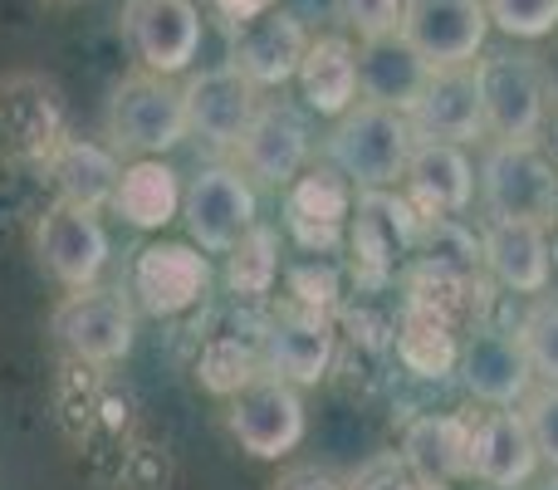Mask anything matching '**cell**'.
Wrapping results in <instances>:
<instances>
[{
  "label": "cell",
  "instance_id": "6da1fadb",
  "mask_svg": "<svg viewBox=\"0 0 558 490\" xmlns=\"http://www.w3.org/2000/svg\"><path fill=\"white\" fill-rule=\"evenodd\" d=\"M412 147H416V133L407 123V113L357 98L343 118H333L328 163L357 192H387V187H397L407 177Z\"/></svg>",
  "mask_w": 558,
  "mask_h": 490
},
{
  "label": "cell",
  "instance_id": "7a4b0ae2",
  "mask_svg": "<svg viewBox=\"0 0 558 490\" xmlns=\"http://www.w3.org/2000/svg\"><path fill=\"white\" fill-rule=\"evenodd\" d=\"M108 143L118 153H133V157H162L172 153L177 143L192 138L186 128V98L182 84L167 74H147V69H133L113 84L108 94Z\"/></svg>",
  "mask_w": 558,
  "mask_h": 490
},
{
  "label": "cell",
  "instance_id": "3957f363",
  "mask_svg": "<svg viewBox=\"0 0 558 490\" xmlns=\"http://www.w3.org/2000/svg\"><path fill=\"white\" fill-rule=\"evenodd\" d=\"M475 192H481L490 222H558V167L539 143H500L490 138L481 153V172H475Z\"/></svg>",
  "mask_w": 558,
  "mask_h": 490
},
{
  "label": "cell",
  "instance_id": "277c9868",
  "mask_svg": "<svg viewBox=\"0 0 558 490\" xmlns=\"http://www.w3.org/2000/svg\"><path fill=\"white\" fill-rule=\"evenodd\" d=\"M475 84H481L485 108V133L500 143H539L544 123H549V69L539 55H520V49H495V55L475 59Z\"/></svg>",
  "mask_w": 558,
  "mask_h": 490
},
{
  "label": "cell",
  "instance_id": "5b68a950",
  "mask_svg": "<svg viewBox=\"0 0 558 490\" xmlns=\"http://www.w3.org/2000/svg\"><path fill=\"white\" fill-rule=\"evenodd\" d=\"M226 427L255 462H284L304 442V397L294 383L275 373H255L226 397Z\"/></svg>",
  "mask_w": 558,
  "mask_h": 490
},
{
  "label": "cell",
  "instance_id": "8992f818",
  "mask_svg": "<svg viewBox=\"0 0 558 490\" xmlns=\"http://www.w3.org/2000/svg\"><path fill=\"white\" fill-rule=\"evenodd\" d=\"M182 222L192 241L211 255H231L260 226V202L241 167H206L182 196Z\"/></svg>",
  "mask_w": 558,
  "mask_h": 490
},
{
  "label": "cell",
  "instance_id": "52a82bcc",
  "mask_svg": "<svg viewBox=\"0 0 558 490\" xmlns=\"http://www.w3.org/2000/svg\"><path fill=\"white\" fill-rule=\"evenodd\" d=\"M54 338L84 363H118V358L133 354V334L137 319L133 304L123 299V289H69L64 299L54 304Z\"/></svg>",
  "mask_w": 558,
  "mask_h": 490
},
{
  "label": "cell",
  "instance_id": "ba28073f",
  "mask_svg": "<svg viewBox=\"0 0 558 490\" xmlns=\"http://www.w3.org/2000/svg\"><path fill=\"white\" fill-rule=\"evenodd\" d=\"M402 39L426 59V69L475 64L490 39V10L485 0H407Z\"/></svg>",
  "mask_w": 558,
  "mask_h": 490
},
{
  "label": "cell",
  "instance_id": "9c48e42d",
  "mask_svg": "<svg viewBox=\"0 0 558 490\" xmlns=\"http://www.w3.org/2000/svg\"><path fill=\"white\" fill-rule=\"evenodd\" d=\"M123 39L147 74H186L202 55V10L196 0H128Z\"/></svg>",
  "mask_w": 558,
  "mask_h": 490
},
{
  "label": "cell",
  "instance_id": "30bf717a",
  "mask_svg": "<svg viewBox=\"0 0 558 490\" xmlns=\"http://www.w3.org/2000/svg\"><path fill=\"white\" fill-rule=\"evenodd\" d=\"M182 98H186V128H192V138H202L206 147H221V153L241 143L255 108H260V88L231 64H211V69L186 74Z\"/></svg>",
  "mask_w": 558,
  "mask_h": 490
},
{
  "label": "cell",
  "instance_id": "8fae6325",
  "mask_svg": "<svg viewBox=\"0 0 558 490\" xmlns=\"http://www.w3.org/2000/svg\"><path fill=\"white\" fill-rule=\"evenodd\" d=\"M407 123L422 143H456L471 147L485 138V108H481V84H475V64L461 69H432L407 108Z\"/></svg>",
  "mask_w": 558,
  "mask_h": 490
},
{
  "label": "cell",
  "instance_id": "7c38bea8",
  "mask_svg": "<svg viewBox=\"0 0 558 490\" xmlns=\"http://www.w3.org/2000/svg\"><path fill=\"white\" fill-rule=\"evenodd\" d=\"M231 35V55L226 64L241 69L255 88H279L299 74L304 64V49H308V29L299 25L294 10H279L270 5L265 15L245 20V25H226Z\"/></svg>",
  "mask_w": 558,
  "mask_h": 490
},
{
  "label": "cell",
  "instance_id": "4fadbf2b",
  "mask_svg": "<svg viewBox=\"0 0 558 490\" xmlns=\"http://www.w3.org/2000/svg\"><path fill=\"white\" fill-rule=\"evenodd\" d=\"M35 250L64 289H88L98 285V275L108 265V231L98 222V212L54 202L35 226Z\"/></svg>",
  "mask_w": 558,
  "mask_h": 490
},
{
  "label": "cell",
  "instance_id": "5bb4252c",
  "mask_svg": "<svg viewBox=\"0 0 558 490\" xmlns=\"http://www.w3.org/2000/svg\"><path fill=\"white\" fill-rule=\"evenodd\" d=\"M64 138V104H59L54 84H45L39 74H15L0 84V147L10 157L45 163Z\"/></svg>",
  "mask_w": 558,
  "mask_h": 490
},
{
  "label": "cell",
  "instance_id": "9a60e30c",
  "mask_svg": "<svg viewBox=\"0 0 558 490\" xmlns=\"http://www.w3.org/2000/svg\"><path fill=\"white\" fill-rule=\"evenodd\" d=\"M235 157H241V172L255 177V182L289 187L299 172H308L314 138H308L304 118H299L289 104H265L260 98L245 138L235 143Z\"/></svg>",
  "mask_w": 558,
  "mask_h": 490
},
{
  "label": "cell",
  "instance_id": "2e32d148",
  "mask_svg": "<svg viewBox=\"0 0 558 490\" xmlns=\"http://www.w3.org/2000/svg\"><path fill=\"white\" fill-rule=\"evenodd\" d=\"M206 285H211V265L196 246L157 241L143 246L133 260V299L157 319L192 309L206 295Z\"/></svg>",
  "mask_w": 558,
  "mask_h": 490
},
{
  "label": "cell",
  "instance_id": "e0dca14e",
  "mask_svg": "<svg viewBox=\"0 0 558 490\" xmlns=\"http://www.w3.org/2000/svg\"><path fill=\"white\" fill-rule=\"evenodd\" d=\"M539 471V446L514 407H490L471 422V476L490 490H520Z\"/></svg>",
  "mask_w": 558,
  "mask_h": 490
},
{
  "label": "cell",
  "instance_id": "ac0fdd59",
  "mask_svg": "<svg viewBox=\"0 0 558 490\" xmlns=\"http://www.w3.org/2000/svg\"><path fill=\"white\" fill-rule=\"evenodd\" d=\"M461 383L485 407H520L534 393V368L520 338L505 328H481L461 348Z\"/></svg>",
  "mask_w": 558,
  "mask_h": 490
},
{
  "label": "cell",
  "instance_id": "d6986e66",
  "mask_svg": "<svg viewBox=\"0 0 558 490\" xmlns=\"http://www.w3.org/2000/svg\"><path fill=\"white\" fill-rule=\"evenodd\" d=\"M481 260L490 275L514 295H534L554 285V250H549V226L534 222H490L481 236Z\"/></svg>",
  "mask_w": 558,
  "mask_h": 490
},
{
  "label": "cell",
  "instance_id": "ffe728a7",
  "mask_svg": "<svg viewBox=\"0 0 558 490\" xmlns=\"http://www.w3.org/2000/svg\"><path fill=\"white\" fill-rule=\"evenodd\" d=\"M426 74L432 69L402 39V29L377 35V39H357V98L363 104H383V108L407 113L416 104V94H422Z\"/></svg>",
  "mask_w": 558,
  "mask_h": 490
},
{
  "label": "cell",
  "instance_id": "44dd1931",
  "mask_svg": "<svg viewBox=\"0 0 558 490\" xmlns=\"http://www.w3.org/2000/svg\"><path fill=\"white\" fill-rule=\"evenodd\" d=\"M402 187L426 216H461L475 202V163L456 143H422L416 138Z\"/></svg>",
  "mask_w": 558,
  "mask_h": 490
},
{
  "label": "cell",
  "instance_id": "7402d4cb",
  "mask_svg": "<svg viewBox=\"0 0 558 490\" xmlns=\"http://www.w3.org/2000/svg\"><path fill=\"white\" fill-rule=\"evenodd\" d=\"M45 177L54 187V196L64 206H78V212H104L113 206V192H118V157L98 143H84V138H64L54 153L45 157Z\"/></svg>",
  "mask_w": 558,
  "mask_h": 490
},
{
  "label": "cell",
  "instance_id": "603a6c76",
  "mask_svg": "<svg viewBox=\"0 0 558 490\" xmlns=\"http://www.w3.org/2000/svg\"><path fill=\"white\" fill-rule=\"evenodd\" d=\"M333 363V334L314 309H289L265 334V373L284 378L294 387H308Z\"/></svg>",
  "mask_w": 558,
  "mask_h": 490
},
{
  "label": "cell",
  "instance_id": "cb8c5ba5",
  "mask_svg": "<svg viewBox=\"0 0 558 490\" xmlns=\"http://www.w3.org/2000/svg\"><path fill=\"white\" fill-rule=\"evenodd\" d=\"M284 216L289 231L299 236V246L308 250L333 246L348 216V182L333 167H308L284 187Z\"/></svg>",
  "mask_w": 558,
  "mask_h": 490
},
{
  "label": "cell",
  "instance_id": "d4e9b609",
  "mask_svg": "<svg viewBox=\"0 0 558 490\" xmlns=\"http://www.w3.org/2000/svg\"><path fill=\"white\" fill-rule=\"evenodd\" d=\"M299 94L314 113L343 118L357 104V45L348 35H318L308 39L304 64H299Z\"/></svg>",
  "mask_w": 558,
  "mask_h": 490
},
{
  "label": "cell",
  "instance_id": "484cf974",
  "mask_svg": "<svg viewBox=\"0 0 558 490\" xmlns=\"http://www.w3.org/2000/svg\"><path fill=\"white\" fill-rule=\"evenodd\" d=\"M182 177L177 167H167L162 157H133L118 177V192H113V212L123 216L128 226L137 231H162L167 222L182 216Z\"/></svg>",
  "mask_w": 558,
  "mask_h": 490
},
{
  "label": "cell",
  "instance_id": "4316f807",
  "mask_svg": "<svg viewBox=\"0 0 558 490\" xmlns=\"http://www.w3.org/2000/svg\"><path fill=\"white\" fill-rule=\"evenodd\" d=\"M402 462L422 486H446L456 476H471V422H456V417L416 422L407 432Z\"/></svg>",
  "mask_w": 558,
  "mask_h": 490
},
{
  "label": "cell",
  "instance_id": "83f0119b",
  "mask_svg": "<svg viewBox=\"0 0 558 490\" xmlns=\"http://www.w3.org/2000/svg\"><path fill=\"white\" fill-rule=\"evenodd\" d=\"M514 338H520L524 358H530V368H534V383L558 387V299H549V295L534 299V304L524 309Z\"/></svg>",
  "mask_w": 558,
  "mask_h": 490
},
{
  "label": "cell",
  "instance_id": "f1b7e54d",
  "mask_svg": "<svg viewBox=\"0 0 558 490\" xmlns=\"http://www.w3.org/2000/svg\"><path fill=\"white\" fill-rule=\"evenodd\" d=\"M275 250H279V241H275L270 226H255V231L231 250V265H226V279H231L235 295H251V299L270 295L275 270H279Z\"/></svg>",
  "mask_w": 558,
  "mask_h": 490
},
{
  "label": "cell",
  "instance_id": "f546056e",
  "mask_svg": "<svg viewBox=\"0 0 558 490\" xmlns=\"http://www.w3.org/2000/svg\"><path fill=\"white\" fill-rule=\"evenodd\" d=\"M490 29L510 39H544L558 29V0H485Z\"/></svg>",
  "mask_w": 558,
  "mask_h": 490
},
{
  "label": "cell",
  "instance_id": "4dcf8cb0",
  "mask_svg": "<svg viewBox=\"0 0 558 490\" xmlns=\"http://www.w3.org/2000/svg\"><path fill=\"white\" fill-rule=\"evenodd\" d=\"M520 417H524V427H530L534 446H539V462H549L558 471V387L534 383V393L520 403Z\"/></svg>",
  "mask_w": 558,
  "mask_h": 490
},
{
  "label": "cell",
  "instance_id": "1f68e13d",
  "mask_svg": "<svg viewBox=\"0 0 558 490\" xmlns=\"http://www.w3.org/2000/svg\"><path fill=\"white\" fill-rule=\"evenodd\" d=\"M402 10L407 0H338V15H343V25L357 39H377L402 29Z\"/></svg>",
  "mask_w": 558,
  "mask_h": 490
},
{
  "label": "cell",
  "instance_id": "d6a6232c",
  "mask_svg": "<svg viewBox=\"0 0 558 490\" xmlns=\"http://www.w3.org/2000/svg\"><path fill=\"white\" fill-rule=\"evenodd\" d=\"M348 490H422V481L407 471V462H373L357 481H348Z\"/></svg>",
  "mask_w": 558,
  "mask_h": 490
},
{
  "label": "cell",
  "instance_id": "836d02e7",
  "mask_svg": "<svg viewBox=\"0 0 558 490\" xmlns=\"http://www.w3.org/2000/svg\"><path fill=\"white\" fill-rule=\"evenodd\" d=\"M270 490H348V481H338V476L324 471V466H289Z\"/></svg>",
  "mask_w": 558,
  "mask_h": 490
},
{
  "label": "cell",
  "instance_id": "e575fe53",
  "mask_svg": "<svg viewBox=\"0 0 558 490\" xmlns=\"http://www.w3.org/2000/svg\"><path fill=\"white\" fill-rule=\"evenodd\" d=\"M275 0H211V10L226 20V25H245V20H255V15H265Z\"/></svg>",
  "mask_w": 558,
  "mask_h": 490
},
{
  "label": "cell",
  "instance_id": "d590c367",
  "mask_svg": "<svg viewBox=\"0 0 558 490\" xmlns=\"http://www.w3.org/2000/svg\"><path fill=\"white\" fill-rule=\"evenodd\" d=\"M549 250H554V279H558V236H554V241H549Z\"/></svg>",
  "mask_w": 558,
  "mask_h": 490
},
{
  "label": "cell",
  "instance_id": "8d00e7d4",
  "mask_svg": "<svg viewBox=\"0 0 558 490\" xmlns=\"http://www.w3.org/2000/svg\"><path fill=\"white\" fill-rule=\"evenodd\" d=\"M549 490H558V481H549Z\"/></svg>",
  "mask_w": 558,
  "mask_h": 490
}]
</instances>
